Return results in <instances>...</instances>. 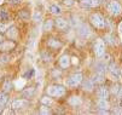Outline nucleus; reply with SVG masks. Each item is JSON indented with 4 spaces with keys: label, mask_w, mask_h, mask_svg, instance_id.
<instances>
[{
    "label": "nucleus",
    "mask_w": 122,
    "mask_h": 115,
    "mask_svg": "<svg viewBox=\"0 0 122 115\" xmlns=\"http://www.w3.org/2000/svg\"><path fill=\"white\" fill-rule=\"evenodd\" d=\"M71 62H73L74 64H77V63H79V58H76V57H73V58H71Z\"/></svg>",
    "instance_id": "obj_39"
},
{
    "label": "nucleus",
    "mask_w": 122,
    "mask_h": 115,
    "mask_svg": "<svg viewBox=\"0 0 122 115\" xmlns=\"http://www.w3.org/2000/svg\"><path fill=\"white\" fill-rule=\"evenodd\" d=\"M109 89L107 86H100L98 89V97L99 98H103V99H108L109 98Z\"/></svg>",
    "instance_id": "obj_12"
},
{
    "label": "nucleus",
    "mask_w": 122,
    "mask_h": 115,
    "mask_svg": "<svg viewBox=\"0 0 122 115\" xmlns=\"http://www.w3.org/2000/svg\"><path fill=\"white\" fill-rule=\"evenodd\" d=\"M120 87H121V86H118V85H114V86L111 87V92H112L114 94H117L118 91H120Z\"/></svg>",
    "instance_id": "obj_33"
},
{
    "label": "nucleus",
    "mask_w": 122,
    "mask_h": 115,
    "mask_svg": "<svg viewBox=\"0 0 122 115\" xmlns=\"http://www.w3.org/2000/svg\"><path fill=\"white\" fill-rule=\"evenodd\" d=\"M58 63H59V67H61V68L65 69V68H68L69 65H70V63H71V58L69 57L68 55H63V56L59 58Z\"/></svg>",
    "instance_id": "obj_7"
},
{
    "label": "nucleus",
    "mask_w": 122,
    "mask_h": 115,
    "mask_svg": "<svg viewBox=\"0 0 122 115\" xmlns=\"http://www.w3.org/2000/svg\"><path fill=\"white\" fill-rule=\"evenodd\" d=\"M10 1H11V4H20L22 0H10Z\"/></svg>",
    "instance_id": "obj_40"
},
{
    "label": "nucleus",
    "mask_w": 122,
    "mask_h": 115,
    "mask_svg": "<svg viewBox=\"0 0 122 115\" xmlns=\"http://www.w3.org/2000/svg\"><path fill=\"white\" fill-rule=\"evenodd\" d=\"M82 89H83V91L92 92L94 89V83L92 81V79H87V80L82 81Z\"/></svg>",
    "instance_id": "obj_10"
},
{
    "label": "nucleus",
    "mask_w": 122,
    "mask_h": 115,
    "mask_svg": "<svg viewBox=\"0 0 122 115\" xmlns=\"http://www.w3.org/2000/svg\"><path fill=\"white\" fill-rule=\"evenodd\" d=\"M20 17L23 18V20H29V13L27 12V10H23V11L20 13Z\"/></svg>",
    "instance_id": "obj_29"
},
{
    "label": "nucleus",
    "mask_w": 122,
    "mask_h": 115,
    "mask_svg": "<svg viewBox=\"0 0 122 115\" xmlns=\"http://www.w3.org/2000/svg\"><path fill=\"white\" fill-rule=\"evenodd\" d=\"M41 58H42L45 62H50V61L52 59V56H51L48 52H42V53H41Z\"/></svg>",
    "instance_id": "obj_27"
},
{
    "label": "nucleus",
    "mask_w": 122,
    "mask_h": 115,
    "mask_svg": "<svg viewBox=\"0 0 122 115\" xmlns=\"http://www.w3.org/2000/svg\"><path fill=\"white\" fill-rule=\"evenodd\" d=\"M52 98H50V96L47 94V96H44V97H41V103L42 104H45V105H51L52 104Z\"/></svg>",
    "instance_id": "obj_23"
},
{
    "label": "nucleus",
    "mask_w": 122,
    "mask_h": 115,
    "mask_svg": "<svg viewBox=\"0 0 122 115\" xmlns=\"http://www.w3.org/2000/svg\"><path fill=\"white\" fill-rule=\"evenodd\" d=\"M64 4H65L66 6H71V5L74 4V0H65Z\"/></svg>",
    "instance_id": "obj_37"
},
{
    "label": "nucleus",
    "mask_w": 122,
    "mask_h": 115,
    "mask_svg": "<svg viewBox=\"0 0 122 115\" xmlns=\"http://www.w3.org/2000/svg\"><path fill=\"white\" fill-rule=\"evenodd\" d=\"M25 104H27V103H25L23 99H16V101H13V103H12V109H15V110L22 109Z\"/></svg>",
    "instance_id": "obj_20"
},
{
    "label": "nucleus",
    "mask_w": 122,
    "mask_h": 115,
    "mask_svg": "<svg viewBox=\"0 0 122 115\" xmlns=\"http://www.w3.org/2000/svg\"><path fill=\"white\" fill-rule=\"evenodd\" d=\"M117 97H118V99H122V86L120 87V91L117 93Z\"/></svg>",
    "instance_id": "obj_38"
},
{
    "label": "nucleus",
    "mask_w": 122,
    "mask_h": 115,
    "mask_svg": "<svg viewBox=\"0 0 122 115\" xmlns=\"http://www.w3.org/2000/svg\"><path fill=\"white\" fill-rule=\"evenodd\" d=\"M120 72H121V75H122V68H121V70H120Z\"/></svg>",
    "instance_id": "obj_44"
},
{
    "label": "nucleus",
    "mask_w": 122,
    "mask_h": 115,
    "mask_svg": "<svg viewBox=\"0 0 122 115\" xmlns=\"http://www.w3.org/2000/svg\"><path fill=\"white\" fill-rule=\"evenodd\" d=\"M9 59H10V57H9L7 55L1 56V57H0V64H3V63H7V62H9Z\"/></svg>",
    "instance_id": "obj_30"
},
{
    "label": "nucleus",
    "mask_w": 122,
    "mask_h": 115,
    "mask_svg": "<svg viewBox=\"0 0 122 115\" xmlns=\"http://www.w3.org/2000/svg\"><path fill=\"white\" fill-rule=\"evenodd\" d=\"M90 21H91L92 26H93L94 28H97V29H104V28L107 27V21H105V18H104L102 15H99V13H93V15H91Z\"/></svg>",
    "instance_id": "obj_2"
},
{
    "label": "nucleus",
    "mask_w": 122,
    "mask_h": 115,
    "mask_svg": "<svg viewBox=\"0 0 122 115\" xmlns=\"http://www.w3.org/2000/svg\"><path fill=\"white\" fill-rule=\"evenodd\" d=\"M9 101V97L5 92H0V107H4Z\"/></svg>",
    "instance_id": "obj_22"
},
{
    "label": "nucleus",
    "mask_w": 122,
    "mask_h": 115,
    "mask_svg": "<svg viewBox=\"0 0 122 115\" xmlns=\"http://www.w3.org/2000/svg\"><path fill=\"white\" fill-rule=\"evenodd\" d=\"M108 10H109V12H110L112 16H118V15H121V12H122V6H121V4H120L118 1H116V0H112V1H110V3L108 4Z\"/></svg>",
    "instance_id": "obj_4"
},
{
    "label": "nucleus",
    "mask_w": 122,
    "mask_h": 115,
    "mask_svg": "<svg viewBox=\"0 0 122 115\" xmlns=\"http://www.w3.org/2000/svg\"><path fill=\"white\" fill-rule=\"evenodd\" d=\"M93 50H94V53H96L97 57H102L105 53V42L102 39H98L93 45Z\"/></svg>",
    "instance_id": "obj_5"
},
{
    "label": "nucleus",
    "mask_w": 122,
    "mask_h": 115,
    "mask_svg": "<svg viewBox=\"0 0 122 115\" xmlns=\"http://www.w3.org/2000/svg\"><path fill=\"white\" fill-rule=\"evenodd\" d=\"M52 27H53V21L48 20V21H46V22H45V24H44V30L48 31V30H51V29H52Z\"/></svg>",
    "instance_id": "obj_25"
},
{
    "label": "nucleus",
    "mask_w": 122,
    "mask_h": 115,
    "mask_svg": "<svg viewBox=\"0 0 122 115\" xmlns=\"http://www.w3.org/2000/svg\"><path fill=\"white\" fill-rule=\"evenodd\" d=\"M15 42L13 41H1L0 42V51H10L15 48Z\"/></svg>",
    "instance_id": "obj_9"
},
{
    "label": "nucleus",
    "mask_w": 122,
    "mask_h": 115,
    "mask_svg": "<svg viewBox=\"0 0 122 115\" xmlns=\"http://www.w3.org/2000/svg\"><path fill=\"white\" fill-rule=\"evenodd\" d=\"M98 108H99L100 110H108V109L110 108L108 99H103V98H99V101H98Z\"/></svg>",
    "instance_id": "obj_17"
},
{
    "label": "nucleus",
    "mask_w": 122,
    "mask_h": 115,
    "mask_svg": "<svg viewBox=\"0 0 122 115\" xmlns=\"http://www.w3.org/2000/svg\"><path fill=\"white\" fill-rule=\"evenodd\" d=\"M47 45H48V47H52V48H59V47H62V46H63V44H62L58 39H55V38L48 39Z\"/></svg>",
    "instance_id": "obj_14"
},
{
    "label": "nucleus",
    "mask_w": 122,
    "mask_h": 115,
    "mask_svg": "<svg viewBox=\"0 0 122 115\" xmlns=\"http://www.w3.org/2000/svg\"><path fill=\"white\" fill-rule=\"evenodd\" d=\"M10 90H11V84L9 83V81H6V83L4 84V91L5 92H9Z\"/></svg>",
    "instance_id": "obj_35"
},
{
    "label": "nucleus",
    "mask_w": 122,
    "mask_h": 115,
    "mask_svg": "<svg viewBox=\"0 0 122 115\" xmlns=\"http://www.w3.org/2000/svg\"><path fill=\"white\" fill-rule=\"evenodd\" d=\"M92 81L94 84H102L104 83V74L103 73H96L92 78Z\"/></svg>",
    "instance_id": "obj_19"
},
{
    "label": "nucleus",
    "mask_w": 122,
    "mask_h": 115,
    "mask_svg": "<svg viewBox=\"0 0 122 115\" xmlns=\"http://www.w3.org/2000/svg\"><path fill=\"white\" fill-rule=\"evenodd\" d=\"M120 33L122 34V23H121V26H120Z\"/></svg>",
    "instance_id": "obj_42"
},
{
    "label": "nucleus",
    "mask_w": 122,
    "mask_h": 115,
    "mask_svg": "<svg viewBox=\"0 0 122 115\" xmlns=\"http://www.w3.org/2000/svg\"><path fill=\"white\" fill-rule=\"evenodd\" d=\"M9 20V15L6 12V10H1L0 11V22H5Z\"/></svg>",
    "instance_id": "obj_24"
},
{
    "label": "nucleus",
    "mask_w": 122,
    "mask_h": 115,
    "mask_svg": "<svg viewBox=\"0 0 122 115\" xmlns=\"http://www.w3.org/2000/svg\"><path fill=\"white\" fill-rule=\"evenodd\" d=\"M33 74H34V70H33V69H31V70H30V73H29V72H27V74H25V75H24V76H31V75H33Z\"/></svg>",
    "instance_id": "obj_41"
},
{
    "label": "nucleus",
    "mask_w": 122,
    "mask_h": 115,
    "mask_svg": "<svg viewBox=\"0 0 122 115\" xmlns=\"http://www.w3.org/2000/svg\"><path fill=\"white\" fill-rule=\"evenodd\" d=\"M68 103L70 104L71 107H79V105H81V103H82V98L80 97V96H71L70 98L68 99Z\"/></svg>",
    "instance_id": "obj_11"
},
{
    "label": "nucleus",
    "mask_w": 122,
    "mask_h": 115,
    "mask_svg": "<svg viewBox=\"0 0 122 115\" xmlns=\"http://www.w3.org/2000/svg\"><path fill=\"white\" fill-rule=\"evenodd\" d=\"M52 111H51V109L48 108V105H45V104H42V107L40 108V114H51Z\"/></svg>",
    "instance_id": "obj_26"
},
{
    "label": "nucleus",
    "mask_w": 122,
    "mask_h": 115,
    "mask_svg": "<svg viewBox=\"0 0 122 115\" xmlns=\"http://www.w3.org/2000/svg\"><path fill=\"white\" fill-rule=\"evenodd\" d=\"M33 93H34V89H33V87H30L29 90H25L23 94H24L25 97H30V96H33Z\"/></svg>",
    "instance_id": "obj_31"
},
{
    "label": "nucleus",
    "mask_w": 122,
    "mask_h": 115,
    "mask_svg": "<svg viewBox=\"0 0 122 115\" xmlns=\"http://www.w3.org/2000/svg\"><path fill=\"white\" fill-rule=\"evenodd\" d=\"M40 20H41V13H39L38 11H36V12H34V15H33V21L39 22Z\"/></svg>",
    "instance_id": "obj_28"
},
{
    "label": "nucleus",
    "mask_w": 122,
    "mask_h": 115,
    "mask_svg": "<svg viewBox=\"0 0 122 115\" xmlns=\"http://www.w3.org/2000/svg\"><path fill=\"white\" fill-rule=\"evenodd\" d=\"M6 35H7L9 39H16L17 38V28L15 26L10 27L7 29V31H6Z\"/></svg>",
    "instance_id": "obj_18"
},
{
    "label": "nucleus",
    "mask_w": 122,
    "mask_h": 115,
    "mask_svg": "<svg viewBox=\"0 0 122 115\" xmlns=\"http://www.w3.org/2000/svg\"><path fill=\"white\" fill-rule=\"evenodd\" d=\"M82 81H83L82 74H81V73H74V74H71L70 76L66 79L65 84H66V86H69V87H76V86H79V85L82 83Z\"/></svg>",
    "instance_id": "obj_3"
},
{
    "label": "nucleus",
    "mask_w": 122,
    "mask_h": 115,
    "mask_svg": "<svg viewBox=\"0 0 122 115\" xmlns=\"http://www.w3.org/2000/svg\"><path fill=\"white\" fill-rule=\"evenodd\" d=\"M79 34H80L81 37H83V38H87V37L91 35V30H90V28L87 27L86 24H82V26L79 28Z\"/></svg>",
    "instance_id": "obj_15"
},
{
    "label": "nucleus",
    "mask_w": 122,
    "mask_h": 115,
    "mask_svg": "<svg viewBox=\"0 0 122 115\" xmlns=\"http://www.w3.org/2000/svg\"><path fill=\"white\" fill-rule=\"evenodd\" d=\"M80 3L85 7H97L100 5L102 0H80Z\"/></svg>",
    "instance_id": "obj_8"
},
{
    "label": "nucleus",
    "mask_w": 122,
    "mask_h": 115,
    "mask_svg": "<svg viewBox=\"0 0 122 115\" xmlns=\"http://www.w3.org/2000/svg\"><path fill=\"white\" fill-rule=\"evenodd\" d=\"M108 72H109V74L111 75V78H114V80H116V79L118 78V75L121 74V72L117 69V65H116L115 63H110V64H109Z\"/></svg>",
    "instance_id": "obj_6"
},
{
    "label": "nucleus",
    "mask_w": 122,
    "mask_h": 115,
    "mask_svg": "<svg viewBox=\"0 0 122 115\" xmlns=\"http://www.w3.org/2000/svg\"><path fill=\"white\" fill-rule=\"evenodd\" d=\"M7 30V26L4 22H0V33H4Z\"/></svg>",
    "instance_id": "obj_34"
},
{
    "label": "nucleus",
    "mask_w": 122,
    "mask_h": 115,
    "mask_svg": "<svg viewBox=\"0 0 122 115\" xmlns=\"http://www.w3.org/2000/svg\"><path fill=\"white\" fill-rule=\"evenodd\" d=\"M105 69H107V67H105V64H104V63L98 62V63L96 64V73H103V74H104Z\"/></svg>",
    "instance_id": "obj_21"
},
{
    "label": "nucleus",
    "mask_w": 122,
    "mask_h": 115,
    "mask_svg": "<svg viewBox=\"0 0 122 115\" xmlns=\"http://www.w3.org/2000/svg\"><path fill=\"white\" fill-rule=\"evenodd\" d=\"M48 11H50L52 15L59 16V15L62 13V7H61L59 5H57V4H52V5H50V7H48Z\"/></svg>",
    "instance_id": "obj_16"
},
{
    "label": "nucleus",
    "mask_w": 122,
    "mask_h": 115,
    "mask_svg": "<svg viewBox=\"0 0 122 115\" xmlns=\"http://www.w3.org/2000/svg\"><path fill=\"white\" fill-rule=\"evenodd\" d=\"M3 3H4V0H0V5H1Z\"/></svg>",
    "instance_id": "obj_43"
},
{
    "label": "nucleus",
    "mask_w": 122,
    "mask_h": 115,
    "mask_svg": "<svg viewBox=\"0 0 122 115\" xmlns=\"http://www.w3.org/2000/svg\"><path fill=\"white\" fill-rule=\"evenodd\" d=\"M25 85V81L24 80H21V81H16V86H17V89H22L23 86Z\"/></svg>",
    "instance_id": "obj_32"
},
{
    "label": "nucleus",
    "mask_w": 122,
    "mask_h": 115,
    "mask_svg": "<svg viewBox=\"0 0 122 115\" xmlns=\"http://www.w3.org/2000/svg\"><path fill=\"white\" fill-rule=\"evenodd\" d=\"M55 26L59 29V30H65L68 28V22L64 18H57L55 21Z\"/></svg>",
    "instance_id": "obj_13"
},
{
    "label": "nucleus",
    "mask_w": 122,
    "mask_h": 115,
    "mask_svg": "<svg viewBox=\"0 0 122 115\" xmlns=\"http://www.w3.org/2000/svg\"><path fill=\"white\" fill-rule=\"evenodd\" d=\"M105 39H107V42H109V44H111V45H114V44H115L114 38H112L111 35H107V37H105Z\"/></svg>",
    "instance_id": "obj_36"
},
{
    "label": "nucleus",
    "mask_w": 122,
    "mask_h": 115,
    "mask_svg": "<svg viewBox=\"0 0 122 115\" xmlns=\"http://www.w3.org/2000/svg\"><path fill=\"white\" fill-rule=\"evenodd\" d=\"M47 94L50 97H56V98H59V97H63L65 94V87L63 85H50L46 90Z\"/></svg>",
    "instance_id": "obj_1"
}]
</instances>
